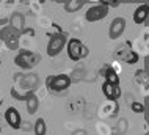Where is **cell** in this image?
<instances>
[{
	"label": "cell",
	"mask_w": 149,
	"mask_h": 135,
	"mask_svg": "<svg viewBox=\"0 0 149 135\" xmlns=\"http://www.w3.org/2000/svg\"><path fill=\"white\" fill-rule=\"evenodd\" d=\"M0 64H2V61H0Z\"/></svg>",
	"instance_id": "cb8c5ba5"
},
{
	"label": "cell",
	"mask_w": 149,
	"mask_h": 135,
	"mask_svg": "<svg viewBox=\"0 0 149 135\" xmlns=\"http://www.w3.org/2000/svg\"><path fill=\"white\" fill-rule=\"evenodd\" d=\"M10 27L14 28L17 33H22L25 30V17L22 13H13L10 17Z\"/></svg>",
	"instance_id": "8fae6325"
},
{
	"label": "cell",
	"mask_w": 149,
	"mask_h": 135,
	"mask_svg": "<svg viewBox=\"0 0 149 135\" xmlns=\"http://www.w3.org/2000/svg\"><path fill=\"white\" fill-rule=\"evenodd\" d=\"M107 14H108V8H105L102 3H100V5L91 6L90 10L86 11L85 17H86L88 22H96V20H100V19L107 17Z\"/></svg>",
	"instance_id": "52a82bcc"
},
{
	"label": "cell",
	"mask_w": 149,
	"mask_h": 135,
	"mask_svg": "<svg viewBox=\"0 0 149 135\" xmlns=\"http://www.w3.org/2000/svg\"><path fill=\"white\" fill-rule=\"evenodd\" d=\"M68 43L66 33H55L50 36L49 43H47V55L49 57H57L60 52L63 50V47Z\"/></svg>",
	"instance_id": "3957f363"
},
{
	"label": "cell",
	"mask_w": 149,
	"mask_h": 135,
	"mask_svg": "<svg viewBox=\"0 0 149 135\" xmlns=\"http://www.w3.org/2000/svg\"><path fill=\"white\" fill-rule=\"evenodd\" d=\"M148 10H149L148 3H143V5H140L135 10V13H134V22L136 24V25H141V24L146 22V19H148Z\"/></svg>",
	"instance_id": "7c38bea8"
},
{
	"label": "cell",
	"mask_w": 149,
	"mask_h": 135,
	"mask_svg": "<svg viewBox=\"0 0 149 135\" xmlns=\"http://www.w3.org/2000/svg\"><path fill=\"white\" fill-rule=\"evenodd\" d=\"M33 132H35V135H46L47 127H46V121H44L42 118H38V120L35 121Z\"/></svg>",
	"instance_id": "e0dca14e"
},
{
	"label": "cell",
	"mask_w": 149,
	"mask_h": 135,
	"mask_svg": "<svg viewBox=\"0 0 149 135\" xmlns=\"http://www.w3.org/2000/svg\"><path fill=\"white\" fill-rule=\"evenodd\" d=\"M102 93L108 101H116L121 96V88H119V85H111L105 82L102 85Z\"/></svg>",
	"instance_id": "30bf717a"
},
{
	"label": "cell",
	"mask_w": 149,
	"mask_h": 135,
	"mask_svg": "<svg viewBox=\"0 0 149 135\" xmlns=\"http://www.w3.org/2000/svg\"><path fill=\"white\" fill-rule=\"evenodd\" d=\"M82 47H83V44H82V41H80V39H75V38L68 39V43H66L68 57H69L72 61L82 60Z\"/></svg>",
	"instance_id": "8992f818"
},
{
	"label": "cell",
	"mask_w": 149,
	"mask_h": 135,
	"mask_svg": "<svg viewBox=\"0 0 149 135\" xmlns=\"http://www.w3.org/2000/svg\"><path fill=\"white\" fill-rule=\"evenodd\" d=\"M21 127H22L24 130H27V132H29V130H33V126H31L29 121H27V122H22V124H21Z\"/></svg>",
	"instance_id": "7402d4cb"
},
{
	"label": "cell",
	"mask_w": 149,
	"mask_h": 135,
	"mask_svg": "<svg viewBox=\"0 0 149 135\" xmlns=\"http://www.w3.org/2000/svg\"><path fill=\"white\" fill-rule=\"evenodd\" d=\"M41 61V55L31 50H21L14 57V64H17L21 69H31Z\"/></svg>",
	"instance_id": "6da1fadb"
},
{
	"label": "cell",
	"mask_w": 149,
	"mask_h": 135,
	"mask_svg": "<svg viewBox=\"0 0 149 135\" xmlns=\"http://www.w3.org/2000/svg\"><path fill=\"white\" fill-rule=\"evenodd\" d=\"M83 5H85V2H82V0H69V2L64 3V10L68 13H75L80 8H83Z\"/></svg>",
	"instance_id": "2e32d148"
},
{
	"label": "cell",
	"mask_w": 149,
	"mask_h": 135,
	"mask_svg": "<svg viewBox=\"0 0 149 135\" xmlns=\"http://www.w3.org/2000/svg\"><path fill=\"white\" fill-rule=\"evenodd\" d=\"M127 129H129V121L127 120H119L118 124H116V134L118 135H126L127 134Z\"/></svg>",
	"instance_id": "d6986e66"
},
{
	"label": "cell",
	"mask_w": 149,
	"mask_h": 135,
	"mask_svg": "<svg viewBox=\"0 0 149 135\" xmlns=\"http://www.w3.org/2000/svg\"><path fill=\"white\" fill-rule=\"evenodd\" d=\"M25 102H27V112H29L30 115H35L39 108V99L36 97L35 93H31V94L25 99Z\"/></svg>",
	"instance_id": "4fadbf2b"
},
{
	"label": "cell",
	"mask_w": 149,
	"mask_h": 135,
	"mask_svg": "<svg viewBox=\"0 0 149 135\" xmlns=\"http://www.w3.org/2000/svg\"><path fill=\"white\" fill-rule=\"evenodd\" d=\"M130 108H132V112H134V113H143L144 112V104H143V102L134 101L130 104Z\"/></svg>",
	"instance_id": "ffe728a7"
},
{
	"label": "cell",
	"mask_w": 149,
	"mask_h": 135,
	"mask_svg": "<svg viewBox=\"0 0 149 135\" xmlns=\"http://www.w3.org/2000/svg\"><path fill=\"white\" fill-rule=\"evenodd\" d=\"M123 60H124V63H127V64H135L136 61L140 60V57L134 50H127V54L123 57Z\"/></svg>",
	"instance_id": "ac0fdd59"
},
{
	"label": "cell",
	"mask_w": 149,
	"mask_h": 135,
	"mask_svg": "<svg viewBox=\"0 0 149 135\" xmlns=\"http://www.w3.org/2000/svg\"><path fill=\"white\" fill-rule=\"evenodd\" d=\"M104 77H105V82L107 83H111V85H119V76L115 69L111 68H107L104 69Z\"/></svg>",
	"instance_id": "5bb4252c"
},
{
	"label": "cell",
	"mask_w": 149,
	"mask_h": 135,
	"mask_svg": "<svg viewBox=\"0 0 149 135\" xmlns=\"http://www.w3.org/2000/svg\"><path fill=\"white\" fill-rule=\"evenodd\" d=\"M126 30V19L124 17H115L110 24V30H108V35H110V39H118L121 35Z\"/></svg>",
	"instance_id": "ba28073f"
},
{
	"label": "cell",
	"mask_w": 149,
	"mask_h": 135,
	"mask_svg": "<svg viewBox=\"0 0 149 135\" xmlns=\"http://www.w3.org/2000/svg\"><path fill=\"white\" fill-rule=\"evenodd\" d=\"M14 80L21 85L22 88H25L27 91L35 93V90L38 88L39 85V79L36 74H14Z\"/></svg>",
	"instance_id": "5b68a950"
},
{
	"label": "cell",
	"mask_w": 149,
	"mask_h": 135,
	"mask_svg": "<svg viewBox=\"0 0 149 135\" xmlns=\"http://www.w3.org/2000/svg\"><path fill=\"white\" fill-rule=\"evenodd\" d=\"M19 36H21V33H17V31H16L14 28H11L10 25H5L2 30H0V39H2L3 43L11 49V50L17 49V46H19Z\"/></svg>",
	"instance_id": "277c9868"
},
{
	"label": "cell",
	"mask_w": 149,
	"mask_h": 135,
	"mask_svg": "<svg viewBox=\"0 0 149 135\" xmlns=\"http://www.w3.org/2000/svg\"><path fill=\"white\" fill-rule=\"evenodd\" d=\"M30 94H31V91H27L25 88H22V87H21V85H19V88H17V87H13V88H11V96H13L14 99L25 101Z\"/></svg>",
	"instance_id": "9a60e30c"
},
{
	"label": "cell",
	"mask_w": 149,
	"mask_h": 135,
	"mask_svg": "<svg viewBox=\"0 0 149 135\" xmlns=\"http://www.w3.org/2000/svg\"><path fill=\"white\" fill-rule=\"evenodd\" d=\"M72 135H86V132L83 129H77V130H74V132H72Z\"/></svg>",
	"instance_id": "603a6c76"
},
{
	"label": "cell",
	"mask_w": 149,
	"mask_h": 135,
	"mask_svg": "<svg viewBox=\"0 0 149 135\" xmlns=\"http://www.w3.org/2000/svg\"><path fill=\"white\" fill-rule=\"evenodd\" d=\"M5 120L8 122V126L13 129H21V124H22V120H21V115H19L17 108L14 107H10L6 108L5 112Z\"/></svg>",
	"instance_id": "9c48e42d"
},
{
	"label": "cell",
	"mask_w": 149,
	"mask_h": 135,
	"mask_svg": "<svg viewBox=\"0 0 149 135\" xmlns=\"http://www.w3.org/2000/svg\"><path fill=\"white\" fill-rule=\"evenodd\" d=\"M46 85L49 91L54 93H61L64 90L69 88L71 85V76L68 74H58V76H49L46 80Z\"/></svg>",
	"instance_id": "7a4b0ae2"
},
{
	"label": "cell",
	"mask_w": 149,
	"mask_h": 135,
	"mask_svg": "<svg viewBox=\"0 0 149 135\" xmlns=\"http://www.w3.org/2000/svg\"><path fill=\"white\" fill-rule=\"evenodd\" d=\"M102 5L105 6V8H108V6H115V8H116L119 3H118V2H110V0H105V2H102Z\"/></svg>",
	"instance_id": "44dd1931"
}]
</instances>
